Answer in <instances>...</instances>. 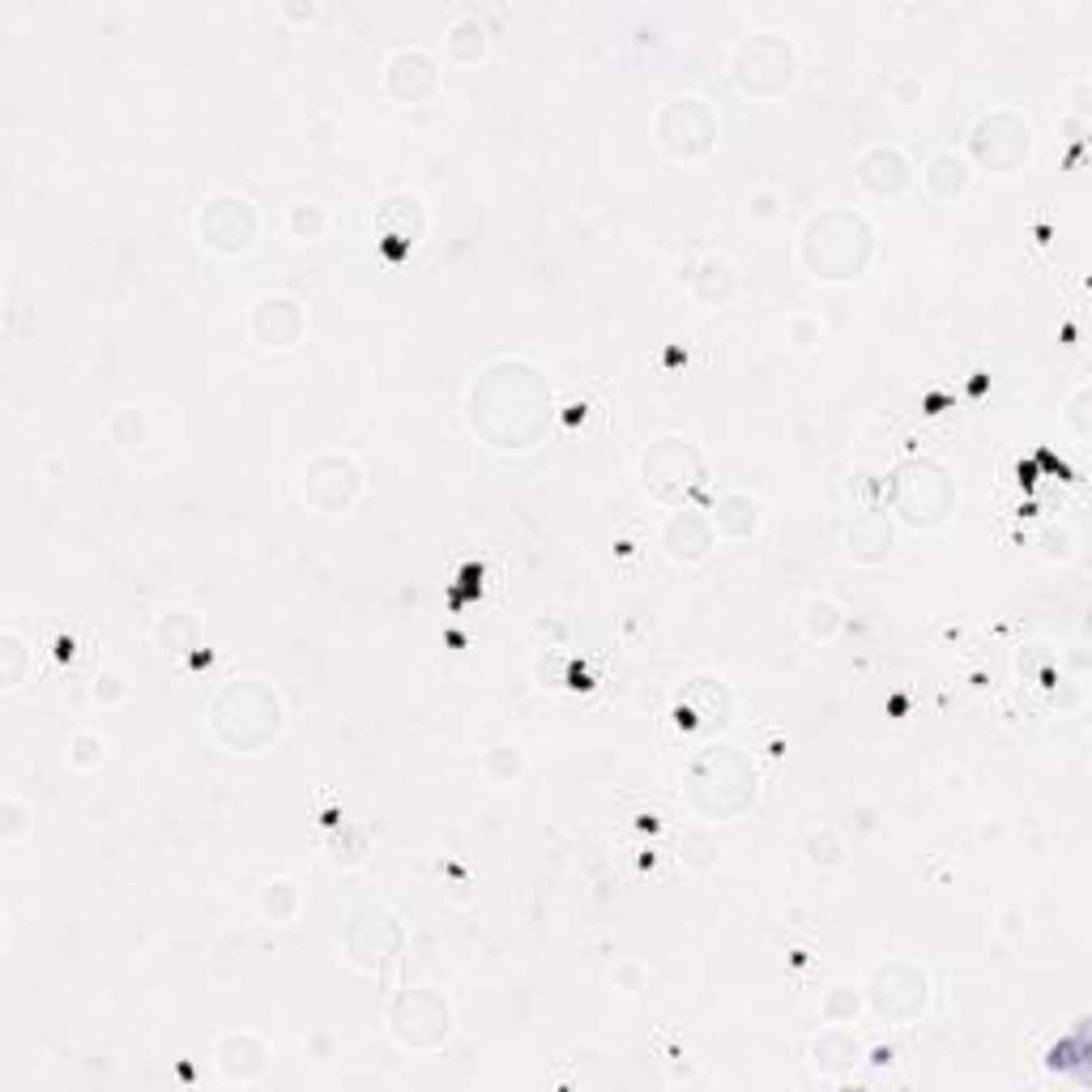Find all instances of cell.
<instances>
[{
  "label": "cell",
  "mask_w": 1092,
  "mask_h": 1092,
  "mask_svg": "<svg viewBox=\"0 0 1092 1092\" xmlns=\"http://www.w3.org/2000/svg\"><path fill=\"white\" fill-rule=\"evenodd\" d=\"M0 820H4V824H0V841H13V837L21 832V806L13 803V798H4V803H0Z\"/></svg>",
  "instance_id": "7a4b0ae2"
},
{
  "label": "cell",
  "mask_w": 1092,
  "mask_h": 1092,
  "mask_svg": "<svg viewBox=\"0 0 1092 1092\" xmlns=\"http://www.w3.org/2000/svg\"><path fill=\"white\" fill-rule=\"evenodd\" d=\"M21 661H26V640L18 632H4L0 636V687L13 692L21 683Z\"/></svg>",
  "instance_id": "6da1fadb"
}]
</instances>
